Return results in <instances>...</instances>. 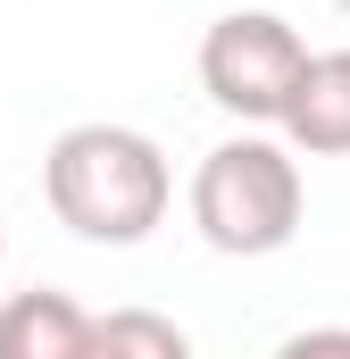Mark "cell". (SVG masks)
Listing matches in <instances>:
<instances>
[{
  "mask_svg": "<svg viewBox=\"0 0 350 359\" xmlns=\"http://www.w3.org/2000/svg\"><path fill=\"white\" fill-rule=\"evenodd\" d=\"M42 192H50V217L76 234V243H100V251H134L150 243V226L167 217L175 176L167 151L142 134V126H67L42 159Z\"/></svg>",
  "mask_w": 350,
  "mask_h": 359,
  "instance_id": "6da1fadb",
  "label": "cell"
},
{
  "mask_svg": "<svg viewBox=\"0 0 350 359\" xmlns=\"http://www.w3.org/2000/svg\"><path fill=\"white\" fill-rule=\"evenodd\" d=\"M192 226L225 259H267L300 234V159L292 142L234 134L192 168Z\"/></svg>",
  "mask_w": 350,
  "mask_h": 359,
  "instance_id": "7a4b0ae2",
  "label": "cell"
},
{
  "mask_svg": "<svg viewBox=\"0 0 350 359\" xmlns=\"http://www.w3.org/2000/svg\"><path fill=\"white\" fill-rule=\"evenodd\" d=\"M300 59H309V42H300L267 0H242L234 17H217V25L200 34V92H209L225 117H242V126H275L284 92L300 76Z\"/></svg>",
  "mask_w": 350,
  "mask_h": 359,
  "instance_id": "3957f363",
  "label": "cell"
},
{
  "mask_svg": "<svg viewBox=\"0 0 350 359\" xmlns=\"http://www.w3.org/2000/svg\"><path fill=\"white\" fill-rule=\"evenodd\" d=\"M284 142L309 159H350V50H309L275 109Z\"/></svg>",
  "mask_w": 350,
  "mask_h": 359,
  "instance_id": "277c9868",
  "label": "cell"
},
{
  "mask_svg": "<svg viewBox=\"0 0 350 359\" xmlns=\"http://www.w3.org/2000/svg\"><path fill=\"white\" fill-rule=\"evenodd\" d=\"M0 359H92V309L59 284L0 301Z\"/></svg>",
  "mask_w": 350,
  "mask_h": 359,
  "instance_id": "5b68a950",
  "label": "cell"
},
{
  "mask_svg": "<svg viewBox=\"0 0 350 359\" xmlns=\"http://www.w3.org/2000/svg\"><path fill=\"white\" fill-rule=\"evenodd\" d=\"M92 351H108V359H183L192 334L175 318H150V309H117V318H92Z\"/></svg>",
  "mask_w": 350,
  "mask_h": 359,
  "instance_id": "8992f818",
  "label": "cell"
},
{
  "mask_svg": "<svg viewBox=\"0 0 350 359\" xmlns=\"http://www.w3.org/2000/svg\"><path fill=\"white\" fill-rule=\"evenodd\" d=\"M0 259H8V226H0Z\"/></svg>",
  "mask_w": 350,
  "mask_h": 359,
  "instance_id": "52a82bcc",
  "label": "cell"
}]
</instances>
